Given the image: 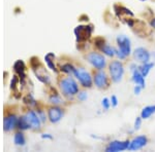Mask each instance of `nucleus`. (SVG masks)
Masks as SVG:
<instances>
[{
	"mask_svg": "<svg viewBox=\"0 0 155 152\" xmlns=\"http://www.w3.org/2000/svg\"><path fill=\"white\" fill-rule=\"evenodd\" d=\"M60 88H61V91L63 92V94L66 95V96H74L79 92L77 82L71 77H67V78L63 79L60 82Z\"/></svg>",
	"mask_w": 155,
	"mask_h": 152,
	"instance_id": "f257e3e1",
	"label": "nucleus"
},
{
	"mask_svg": "<svg viewBox=\"0 0 155 152\" xmlns=\"http://www.w3.org/2000/svg\"><path fill=\"white\" fill-rule=\"evenodd\" d=\"M117 43L119 46V53L117 54L120 59H124L130 54V40L126 36H118L117 37Z\"/></svg>",
	"mask_w": 155,
	"mask_h": 152,
	"instance_id": "f03ea898",
	"label": "nucleus"
},
{
	"mask_svg": "<svg viewBox=\"0 0 155 152\" xmlns=\"http://www.w3.org/2000/svg\"><path fill=\"white\" fill-rule=\"evenodd\" d=\"M110 73H111L112 80L114 82H119L122 79V76L124 74V68L123 65L120 63L119 61H114L110 64Z\"/></svg>",
	"mask_w": 155,
	"mask_h": 152,
	"instance_id": "7ed1b4c3",
	"label": "nucleus"
},
{
	"mask_svg": "<svg viewBox=\"0 0 155 152\" xmlns=\"http://www.w3.org/2000/svg\"><path fill=\"white\" fill-rule=\"evenodd\" d=\"M74 74L76 77L79 79V81L81 82V84L84 88H90L92 85V78L90 76V74L83 68L76 69L74 72Z\"/></svg>",
	"mask_w": 155,
	"mask_h": 152,
	"instance_id": "20e7f679",
	"label": "nucleus"
},
{
	"mask_svg": "<svg viewBox=\"0 0 155 152\" xmlns=\"http://www.w3.org/2000/svg\"><path fill=\"white\" fill-rule=\"evenodd\" d=\"M92 33V26H78L74 29V34L77 36V40L83 42L90 38Z\"/></svg>",
	"mask_w": 155,
	"mask_h": 152,
	"instance_id": "39448f33",
	"label": "nucleus"
},
{
	"mask_svg": "<svg viewBox=\"0 0 155 152\" xmlns=\"http://www.w3.org/2000/svg\"><path fill=\"white\" fill-rule=\"evenodd\" d=\"M87 59L90 62V64L93 67L97 68L98 70L104 69V66H106V60H104V56H101V54L97 53H90L87 56Z\"/></svg>",
	"mask_w": 155,
	"mask_h": 152,
	"instance_id": "423d86ee",
	"label": "nucleus"
},
{
	"mask_svg": "<svg viewBox=\"0 0 155 152\" xmlns=\"http://www.w3.org/2000/svg\"><path fill=\"white\" fill-rule=\"evenodd\" d=\"M130 145V142L129 141H124V142H120V141H114L111 142L109 144V146L107 147V152H118V151H123L125 149L129 148Z\"/></svg>",
	"mask_w": 155,
	"mask_h": 152,
	"instance_id": "0eeeda50",
	"label": "nucleus"
},
{
	"mask_svg": "<svg viewBox=\"0 0 155 152\" xmlns=\"http://www.w3.org/2000/svg\"><path fill=\"white\" fill-rule=\"evenodd\" d=\"M94 83L98 88H104L107 86V77L106 75V73L102 71L97 72L94 76Z\"/></svg>",
	"mask_w": 155,
	"mask_h": 152,
	"instance_id": "6e6552de",
	"label": "nucleus"
},
{
	"mask_svg": "<svg viewBox=\"0 0 155 152\" xmlns=\"http://www.w3.org/2000/svg\"><path fill=\"white\" fill-rule=\"evenodd\" d=\"M134 58L143 64L148 63L150 60V54L148 53L147 49L143 48V47H139V48H137L134 51Z\"/></svg>",
	"mask_w": 155,
	"mask_h": 152,
	"instance_id": "1a4fd4ad",
	"label": "nucleus"
},
{
	"mask_svg": "<svg viewBox=\"0 0 155 152\" xmlns=\"http://www.w3.org/2000/svg\"><path fill=\"white\" fill-rule=\"evenodd\" d=\"M48 114H49L50 120H51L52 123H56L62 118V116H63V111H62V109L58 108V107H53V108L49 109Z\"/></svg>",
	"mask_w": 155,
	"mask_h": 152,
	"instance_id": "9d476101",
	"label": "nucleus"
},
{
	"mask_svg": "<svg viewBox=\"0 0 155 152\" xmlns=\"http://www.w3.org/2000/svg\"><path fill=\"white\" fill-rule=\"evenodd\" d=\"M26 117H27V120H28V123L31 128L39 129V126H41V120H39V117L35 112L29 111L28 113H27Z\"/></svg>",
	"mask_w": 155,
	"mask_h": 152,
	"instance_id": "9b49d317",
	"label": "nucleus"
},
{
	"mask_svg": "<svg viewBox=\"0 0 155 152\" xmlns=\"http://www.w3.org/2000/svg\"><path fill=\"white\" fill-rule=\"evenodd\" d=\"M147 144V138L145 136H140L137 137L136 139H134V141L129 145V150H137L141 149L142 147H144Z\"/></svg>",
	"mask_w": 155,
	"mask_h": 152,
	"instance_id": "f8f14e48",
	"label": "nucleus"
},
{
	"mask_svg": "<svg viewBox=\"0 0 155 152\" xmlns=\"http://www.w3.org/2000/svg\"><path fill=\"white\" fill-rule=\"evenodd\" d=\"M18 123V119L15 115H9L4 118V121H3V126H4V131L8 132L16 126V124Z\"/></svg>",
	"mask_w": 155,
	"mask_h": 152,
	"instance_id": "ddd939ff",
	"label": "nucleus"
},
{
	"mask_svg": "<svg viewBox=\"0 0 155 152\" xmlns=\"http://www.w3.org/2000/svg\"><path fill=\"white\" fill-rule=\"evenodd\" d=\"M132 81L136 84H139L142 88H145V79L144 75L141 73V71H137V69H134L132 71Z\"/></svg>",
	"mask_w": 155,
	"mask_h": 152,
	"instance_id": "4468645a",
	"label": "nucleus"
},
{
	"mask_svg": "<svg viewBox=\"0 0 155 152\" xmlns=\"http://www.w3.org/2000/svg\"><path fill=\"white\" fill-rule=\"evenodd\" d=\"M153 113H155V105L154 106H147V107H145L143 110H142L141 117L144 119L149 118V117L151 116Z\"/></svg>",
	"mask_w": 155,
	"mask_h": 152,
	"instance_id": "2eb2a0df",
	"label": "nucleus"
},
{
	"mask_svg": "<svg viewBox=\"0 0 155 152\" xmlns=\"http://www.w3.org/2000/svg\"><path fill=\"white\" fill-rule=\"evenodd\" d=\"M55 59V54L53 53H49L46 56V58H45V60H46V63L48 64V66H49V68L51 69V70H53L55 72H57V69H56V67H55V65H54V62H53V60Z\"/></svg>",
	"mask_w": 155,
	"mask_h": 152,
	"instance_id": "dca6fc26",
	"label": "nucleus"
},
{
	"mask_svg": "<svg viewBox=\"0 0 155 152\" xmlns=\"http://www.w3.org/2000/svg\"><path fill=\"white\" fill-rule=\"evenodd\" d=\"M14 69L16 72H18L20 75L22 76V79H24V69H25V66H24V63L22 61H17L16 63L14 65Z\"/></svg>",
	"mask_w": 155,
	"mask_h": 152,
	"instance_id": "f3484780",
	"label": "nucleus"
},
{
	"mask_svg": "<svg viewBox=\"0 0 155 152\" xmlns=\"http://www.w3.org/2000/svg\"><path fill=\"white\" fill-rule=\"evenodd\" d=\"M101 51L104 54H106L107 56H109V57H114L115 54H116V53H117V51H115L113 47L110 46V45H107V44H104V45L101 48Z\"/></svg>",
	"mask_w": 155,
	"mask_h": 152,
	"instance_id": "a211bd4d",
	"label": "nucleus"
},
{
	"mask_svg": "<svg viewBox=\"0 0 155 152\" xmlns=\"http://www.w3.org/2000/svg\"><path fill=\"white\" fill-rule=\"evenodd\" d=\"M154 66V64L152 63H145L141 66V68H140V71H141V73L143 74L144 77H146L147 75H148L149 71L151 70V68Z\"/></svg>",
	"mask_w": 155,
	"mask_h": 152,
	"instance_id": "6ab92c4d",
	"label": "nucleus"
},
{
	"mask_svg": "<svg viewBox=\"0 0 155 152\" xmlns=\"http://www.w3.org/2000/svg\"><path fill=\"white\" fill-rule=\"evenodd\" d=\"M18 128L21 129H27L28 128H30V124L28 123V120H27L26 116H22L18 120Z\"/></svg>",
	"mask_w": 155,
	"mask_h": 152,
	"instance_id": "aec40b11",
	"label": "nucleus"
},
{
	"mask_svg": "<svg viewBox=\"0 0 155 152\" xmlns=\"http://www.w3.org/2000/svg\"><path fill=\"white\" fill-rule=\"evenodd\" d=\"M15 143L17 144V145H21L23 146L25 144V138L23 136V134L22 133H17L15 135Z\"/></svg>",
	"mask_w": 155,
	"mask_h": 152,
	"instance_id": "412c9836",
	"label": "nucleus"
},
{
	"mask_svg": "<svg viewBox=\"0 0 155 152\" xmlns=\"http://www.w3.org/2000/svg\"><path fill=\"white\" fill-rule=\"evenodd\" d=\"M61 70L63 72H65V73H74L76 69H74L71 64H65L61 67Z\"/></svg>",
	"mask_w": 155,
	"mask_h": 152,
	"instance_id": "4be33fe9",
	"label": "nucleus"
},
{
	"mask_svg": "<svg viewBox=\"0 0 155 152\" xmlns=\"http://www.w3.org/2000/svg\"><path fill=\"white\" fill-rule=\"evenodd\" d=\"M95 44H96V46L98 47L99 49L101 48L102 46L106 44V42H104V38H101V37H98V38H96V40H95Z\"/></svg>",
	"mask_w": 155,
	"mask_h": 152,
	"instance_id": "5701e85b",
	"label": "nucleus"
},
{
	"mask_svg": "<svg viewBox=\"0 0 155 152\" xmlns=\"http://www.w3.org/2000/svg\"><path fill=\"white\" fill-rule=\"evenodd\" d=\"M50 102L53 104H59V103H61V99H60L59 96L54 95V96H52L51 98H50Z\"/></svg>",
	"mask_w": 155,
	"mask_h": 152,
	"instance_id": "b1692460",
	"label": "nucleus"
},
{
	"mask_svg": "<svg viewBox=\"0 0 155 152\" xmlns=\"http://www.w3.org/2000/svg\"><path fill=\"white\" fill-rule=\"evenodd\" d=\"M102 107H104V109H109L110 108V101H109V99H107V98H104V100H102Z\"/></svg>",
	"mask_w": 155,
	"mask_h": 152,
	"instance_id": "393cba45",
	"label": "nucleus"
},
{
	"mask_svg": "<svg viewBox=\"0 0 155 152\" xmlns=\"http://www.w3.org/2000/svg\"><path fill=\"white\" fill-rule=\"evenodd\" d=\"M141 118H142V117H141ZM141 118H140V117H137V118L136 119V121H134V129H139L140 126H141V123H142Z\"/></svg>",
	"mask_w": 155,
	"mask_h": 152,
	"instance_id": "a878e982",
	"label": "nucleus"
},
{
	"mask_svg": "<svg viewBox=\"0 0 155 152\" xmlns=\"http://www.w3.org/2000/svg\"><path fill=\"white\" fill-rule=\"evenodd\" d=\"M87 99V94L85 92H82V93L79 94V100L80 101H85Z\"/></svg>",
	"mask_w": 155,
	"mask_h": 152,
	"instance_id": "bb28decb",
	"label": "nucleus"
},
{
	"mask_svg": "<svg viewBox=\"0 0 155 152\" xmlns=\"http://www.w3.org/2000/svg\"><path fill=\"white\" fill-rule=\"evenodd\" d=\"M112 105H113L114 107H116L117 105H118V100H117V97L116 96H112Z\"/></svg>",
	"mask_w": 155,
	"mask_h": 152,
	"instance_id": "cd10ccee",
	"label": "nucleus"
},
{
	"mask_svg": "<svg viewBox=\"0 0 155 152\" xmlns=\"http://www.w3.org/2000/svg\"><path fill=\"white\" fill-rule=\"evenodd\" d=\"M142 88H142L141 85H139V84H137L136 88H134V94H136V95H139Z\"/></svg>",
	"mask_w": 155,
	"mask_h": 152,
	"instance_id": "c85d7f7f",
	"label": "nucleus"
},
{
	"mask_svg": "<svg viewBox=\"0 0 155 152\" xmlns=\"http://www.w3.org/2000/svg\"><path fill=\"white\" fill-rule=\"evenodd\" d=\"M42 138H44V139H52V136H50V135H48V134H45V135H42Z\"/></svg>",
	"mask_w": 155,
	"mask_h": 152,
	"instance_id": "c756f323",
	"label": "nucleus"
},
{
	"mask_svg": "<svg viewBox=\"0 0 155 152\" xmlns=\"http://www.w3.org/2000/svg\"><path fill=\"white\" fill-rule=\"evenodd\" d=\"M151 26L155 29V19H153V20L151 21Z\"/></svg>",
	"mask_w": 155,
	"mask_h": 152,
	"instance_id": "7c9ffc66",
	"label": "nucleus"
},
{
	"mask_svg": "<svg viewBox=\"0 0 155 152\" xmlns=\"http://www.w3.org/2000/svg\"><path fill=\"white\" fill-rule=\"evenodd\" d=\"M141 1H146V0H141Z\"/></svg>",
	"mask_w": 155,
	"mask_h": 152,
	"instance_id": "2f4dec72",
	"label": "nucleus"
}]
</instances>
